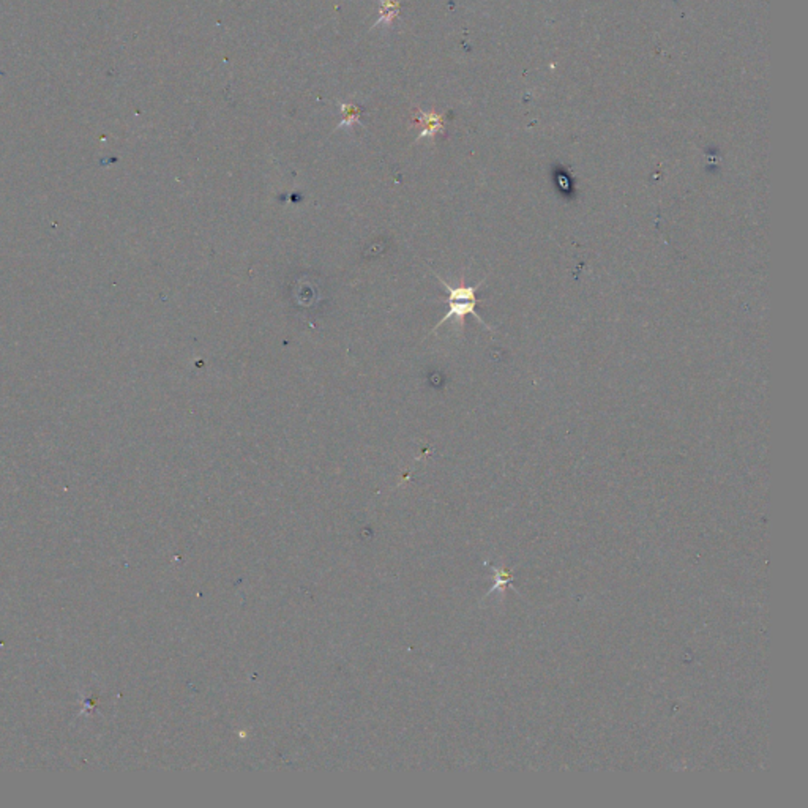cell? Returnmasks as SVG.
Here are the masks:
<instances>
[{"label":"cell","instance_id":"1","mask_svg":"<svg viewBox=\"0 0 808 808\" xmlns=\"http://www.w3.org/2000/svg\"><path fill=\"white\" fill-rule=\"evenodd\" d=\"M434 275H436V273H434ZM436 278L439 280V283L442 284V288L445 289V292H447V299H445V303H447V313H445V316L442 317V319L438 322L436 327H434L433 330H431V333L436 332L438 328L441 327V326H444L445 322H447L449 319H455L456 322H458V326L462 328V326H464V317L469 316V314L476 317V319L478 322H480V324L485 328H488V330H493V327H489L487 324V322H485L482 319V316L478 314L477 310H476L477 308V303H478V299H477L476 292H477V289L482 286L485 280H482L480 283H477V284H473V286H471V284H466L464 283V276H461L460 283L455 284V286H453V284H450V283H447L445 280H442V278L439 276V275H436Z\"/></svg>","mask_w":808,"mask_h":808},{"label":"cell","instance_id":"2","mask_svg":"<svg viewBox=\"0 0 808 808\" xmlns=\"http://www.w3.org/2000/svg\"><path fill=\"white\" fill-rule=\"evenodd\" d=\"M414 124L420 126V135L417 138V141H420L423 138H434L444 128L441 115L436 113H423V111H419V115L414 119Z\"/></svg>","mask_w":808,"mask_h":808},{"label":"cell","instance_id":"4","mask_svg":"<svg viewBox=\"0 0 808 808\" xmlns=\"http://www.w3.org/2000/svg\"><path fill=\"white\" fill-rule=\"evenodd\" d=\"M339 109H341L343 120L338 124L337 130H339V128H350L355 124H360V109L354 103H341L339 104Z\"/></svg>","mask_w":808,"mask_h":808},{"label":"cell","instance_id":"3","mask_svg":"<svg viewBox=\"0 0 808 808\" xmlns=\"http://www.w3.org/2000/svg\"><path fill=\"white\" fill-rule=\"evenodd\" d=\"M401 8L400 0H381V10H379V19L373 27H379L382 24L390 26L392 22L398 18Z\"/></svg>","mask_w":808,"mask_h":808}]
</instances>
